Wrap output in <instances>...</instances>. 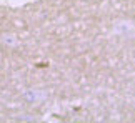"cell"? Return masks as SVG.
I'll return each instance as SVG.
<instances>
[{"mask_svg":"<svg viewBox=\"0 0 135 123\" xmlns=\"http://www.w3.org/2000/svg\"><path fill=\"white\" fill-rule=\"evenodd\" d=\"M2 40H3L7 45H15V43H17V38H13V35H3Z\"/></svg>","mask_w":135,"mask_h":123,"instance_id":"cell-1","label":"cell"}]
</instances>
